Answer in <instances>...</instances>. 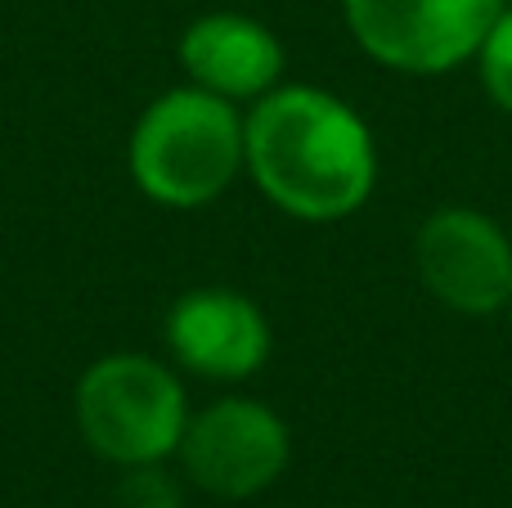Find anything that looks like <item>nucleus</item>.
Wrapping results in <instances>:
<instances>
[{"label": "nucleus", "instance_id": "f257e3e1", "mask_svg": "<svg viewBox=\"0 0 512 508\" xmlns=\"http://www.w3.org/2000/svg\"><path fill=\"white\" fill-rule=\"evenodd\" d=\"M243 158L270 203L301 221H337L369 198L373 135L337 95L283 86L261 95L243 122Z\"/></svg>", "mask_w": 512, "mask_h": 508}, {"label": "nucleus", "instance_id": "9d476101", "mask_svg": "<svg viewBox=\"0 0 512 508\" xmlns=\"http://www.w3.org/2000/svg\"><path fill=\"white\" fill-rule=\"evenodd\" d=\"M113 508H180V491L162 468L153 464H140L117 482V495H113Z\"/></svg>", "mask_w": 512, "mask_h": 508}, {"label": "nucleus", "instance_id": "6e6552de", "mask_svg": "<svg viewBox=\"0 0 512 508\" xmlns=\"http://www.w3.org/2000/svg\"><path fill=\"white\" fill-rule=\"evenodd\" d=\"M180 63L194 86L221 99H261L283 72V45L256 18L207 14L180 41Z\"/></svg>", "mask_w": 512, "mask_h": 508}, {"label": "nucleus", "instance_id": "7ed1b4c3", "mask_svg": "<svg viewBox=\"0 0 512 508\" xmlns=\"http://www.w3.org/2000/svg\"><path fill=\"white\" fill-rule=\"evenodd\" d=\"M185 423V387L149 356H104L77 383V428L108 464H158L180 450Z\"/></svg>", "mask_w": 512, "mask_h": 508}, {"label": "nucleus", "instance_id": "0eeeda50", "mask_svg": "<svg viewBox=\"0 0 512 508\" xmlns=\"http://www.w3.org/2000/svg\"><path fill=\"white\" fill-rule=\"evenodd\" d=\"M171 356L203 378H248L270 356V324L234 288H194L167 315Z\"/></svg>", "mask_w": 512, "mask_h": 508}, {"label": "nucleus", "instance_id": "39448f33", "mask_svg": "<svg viewBox=\"0 0 512 508\" xmlns=\"http://www.w3.org/2000/svg\"><path fill=\"white\" fill-rule=\"evenodd\" d=\"M185 473L221 500H248L288 468V428L274 410L230 396L185 423Z\"/></svg>", "mask_w": 512, "mask_h": 508}, {"label": "nucleus", "instance_id": "1a4fd4ad", "mask_svg": "<svg viewBox=\"0 0 512 508\" xmlns=\"http://www.w3.org/2000/svg\"><path fill=\"white\" fill-rule=\"evenodd\" d=\"M481 59V81H486L490 99H495L504 113H512V9L495 18V27L486 32L477 50Z\"/></svg>", "mask_w": 512, "mask_h": 508}, {"label": "nucleus", "instance_id": "20e7f679", "mask_svg": "<svg viewBox=\"0 0 512 508\" xmlns=\"http://www.w3.org/2000/svg\"><path fill=\"white\" fill-rule=\"evenodd\" d=\"M504 0H346L364 54L400 72H450L481 50Z\"/></svg>", "mask_w": 512, "mask_h": 508}, {"label": "nucleus", "instance_id": "f03ea898", "mask_svg": "<svg viewBox=\"0 0 512 508\" xmlns=\"http://www.w3.org/2000/svg\"><path fill=\"white\" fill-rule=\"evenodd\" d=\"M243 122L212 90H171L144 108L131 135V176L153 203L203 207L243 167Z\"/></svg>", "mask_w": 512, "mask_h": 508}, {"label": "nucleus", "instance_id": "423d86ee", "mask_svg": "<svg viewBox=\"0 0 512 508\" xmlns=\"http://www.w3.org/2000/svg\"><path fill=\"white\" fill-rule=\"evenodd\" d=\"M414 257L427 293L454 311L495 315L512 302V248L490 216L468 207H445L427 216Z\"/></svg>", "mask_w": 512, "mask_h": 508}]
</instances>
